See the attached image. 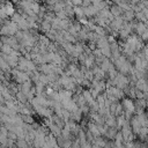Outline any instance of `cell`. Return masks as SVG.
<instances>
[{
	"label": "cell",
	"mask_w": 148,
	"mask_h": 148,
	"mask_svg": "<svg viewBox=\"0 0 148 148\" xmlns=\"http://www.w3.org/2000/svg\"><path fill=\"white\" fill-rule=\"evenodd\" d=\"M110 12H111V14H112L114 17L123 16V14H124V9H123L121 7H119L118 5H116V3H113V5L110 7Z\"/></svg>",
	"instance_id": "277c9868"
},
{
	"label": "cell",
	"mask_w": 148,
	"mask_h": 148,
	"mask_svg": "<svg viewBox=\"0 0 148 148\" xmlns=\"http://www.w3.org/2000/svg\"><path fill=\"white\" fill-rule=\"evenodd\" d=\"M140 38L142 39V42H143V43H145V42H147V43H148V29H147V31H146L142 36H140Z\"/></svg>",
	"instance_id": "5bb4252c"
},
{
	"label": "cell",
	"mask_w": 148,
	"mask_h": 148,
	"mask_svg": "<svg viewBox=\"0 0 148 148\" xmlns=\"http://www.w3.org/2000/svg\"><path fill=\"white\" fill-rule=\"evenodd\" d=\"M49 128H50L51 134H52V135H54L56 138H58V136H60V135H61V128H60L59 126H57L56 124H53L52 121H51V124L49 125Z\"/></svg>",
	"instance_id": "52a82bcc"
},
{
	"label": "cell",
	"mask_w": 148,
	"mask_h": 148,
	"mask_svg": "<svg viewBox=\"0 0 148 148\" xmlns=\"http://www.w3.org/2000/svg\"><path fill=\"white\" fill-rule=\"evenodd\" d=\"M22 116V114H21ZM22 119L24 121V124H29V125H32L35 123V119L32 116H22Z\"/></svg>",
	"instance_id": "7c38bea8"
},
{
	"label": "cell",
	"mask_w": 148,
	"mask_h": 148,
	"mask_svg": "<svg viewBox=\"0 0 148 148\" xmlns=\"http://www.w3.org/2000/svg\"><path fill=\"white\" fill-rule=\"evenodd\" d=\"M96 46H97V49H99V50H103V49H105V47H109L110 46V43L108 42V37H99V39L97 40V43H96Z\"/></svg>",
	"instance_id": "8992f818"
},
{
	"label": "cell",
	"mask_w": 148,
	"mask_h": 148,
	"mask_svg": "<svg viewBox=\"0 0 148 148\" xmlns=\"http://www.w3.org/2000/svg\"><path fill=\"white\" fill-rule=\"evenodd\" d=\"M141 148H148V142H141Z\"/></svg>",
	"instance_id": "9a60e30c"
},
{
	"label": "cell",
	"mask_w": 148,
	"mask_h": 148,
	"mask_svg": "<svg viewBox=\"0 0 148 148\" xmlns=\"http://www.w3.org/2000/svg\"><path fill=\"white\" fill-rule=\"evenodd\" d=\"M13 52H14V50H13V47H12L10 45H8V44H2V43H1V53H5V54H7V56H10Z\"/></svg>",
	"instance_id": "9c48e42d"
},
{
	"label": "cell",
	"mask_w": 148,
	"mask_h": 148,
	"mask_svg": "<svg viewBox=\"0 0 148 148\" xmlns=\"http://www.w3.org/2000/svg\"><path fill=\"white\" fill-rule=\"evenodd\" d=\"M87 130L90 131V132L94 134L95 138L102 136V134H101V132H99V130H98V126H97L95 123H92V121H89V123L87 124Z\"/></svg>",
	"instance_id": "7a4b0ae2"
},
{
	"label": "cell",
	"mask_w": 148,
	"mask_h": 148,
	"mask_svg": "<svg viewBox=\"0 0 148 148\" xmlns=\"http://www.w3.org/2000/svg\"><path fill=\"white\" fill-rule=\"evenodd\" d=\"M125 123H126V119H125L124 116L117 117V128H118V130H121L123 126L125 125Z\"/></svg>",
	"instance_id": "8fae6325"
},
{
	"label": "cell",
	"mask_w": 148,
	"mask_h": 148,
	"mask_svg": "<svg viewBox=\"0 0 148 148\" xmlns=\"http://www.w3.org/2000/svg\"><path fill=\"white\" fill-rule=\"evenodd\" d=\"M105 124L109 127H117V118L114 116H110L105 119Z\"/></svg>",
	"instance_id": "30bf717a"
},
{
	"label": "cell",
	"mask_w": 148,
	"mask_h": 148,
	"mask_svg": "<svg viewBox=\"0 0 148 148\" xmlns=\"http://www.w3.org/2000/svg\"><path fill=\"white\" fill-rule=\"evenodd\" d=\"M39 82H42L43 84H45V86L47 87V83H50L47 75H45V74H40V77H39Z\"/></svg>",
	"instance_id": "4fadbf2b"
},
{
	"label": "cell",
	"mask_w": 148,
	"mask_h": 148,
	"mask_svg": "<svg viewBox=\"0 0 148 148\" xmlns=\"http://www.w3.org/2000/svg\"><path fill=\"white\" fill-rule=\"evenodd\" d=\"M32 89H34V86H32V81L31 80L30 81H25L22 84H20V91H22L25 95H28Z\"/></svg>",
	"instance_id": "3957f363"
},
{
	"label": "cell",
	"mask_w": 148,
	"mask_h": 148,
	"mask_svg": "<svg viewBox=\"0 0 148 148\" xmlns=\"http://www.w3.org/2000/svg\"><path fill=\"white\" fill-rule=\"evenodd\" d=\"M147 29H148V27H147L146 23H143V22H138L136 28H135V35H136V36H142V35L147 31Z\"/></svg>",
	"instance_id": "5b68a950"
},
{
	"label": "cell",
	"mask_w": 148,
	"mask_h": 148,
	"mask_svg": "<svg viewBox=\"0 0 148 148\" xmlns=\"http://www.w3.org/2000/svg\"><path fill=\"white\" fill-rule=\"evenodd\" d=\"M123 20L125 21V22H132V21H134V18H135V13L133 12V9H131V10H127V12H124V14H123Z\"/></svg>",
	"instance_id": "ba28073f"
},
{
	"label": "cell",
	"mask_w": 148,
	"mask_h": 148,
	"mask_svg": "<svg viewBox=\"0 0 148 148\" xmlns=\"http://www.w3.org/2000/svg\"><path fill=\"white\" fill-rule=\"evenodd\" d=\"M121 104H123V108L125 111H130L132 113L135 112V103L131 98H124Z\"/></svg>",
	"instance_id": "6da1fadb"
}]
</instances>
